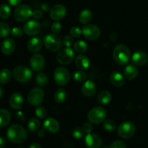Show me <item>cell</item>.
<instances>
[{
    "instance_id": "cell-1",
    "label": "cell",
    "mask_w": 148,
    "mask_h": 148,
    "mask_svg": "<svg viewBox=\"0 0 148 148\" xmlns=\"http://www.w3.org/2000/svg\"><path fill=\"white\" fill-rule=\"evenodd\" d=\"M7 137L11 143H23L27 140V132L22 126L19 124H13L8 128Z\"/></svg>"
},
{
    "instance_id": "cell-2",
    "label": "cell",
    "mask_w": 148,
    "mask_h": 148,
    "mask_svg": "<svg viewBox=\"0 0 148 148\" xmlns=\"http://www.w3.org/2000/svg\"><path fill=\"white\" fill-rule=\"evenodd\" d=\"M131 52L129 48L124 44L117 45L114 49L113 57L118 64H127L131 59Z\"/></svg>"
},
{
    "instance_id": "cell-3",
    "label": "cell",
    "mask_w": 148,
    "mask_h": 148,
    "mask_svg": "<svg viewBox=\"0 0 148 148\" xmlns=\"http://www.w3.org/2000/svg\"><path fill=\"white\" fill-rule=\"evenodd\" d=\"M43 44L49 51L56 52L62 47V40L61 38L57 36V34L49 33L43 38Z\"/></svg>"
},
{
    "instance_id": "cell-4",
    "label": "cell",
    "mask_w": 148,
    "mask_h": 148,
    "mask_svg": "<svg viewBox=\"0 0 148 148\" xmlns=\"http://www.w3.org/2000/svg\"><path fill=\"white\" fill-rule=\"evenodd\" d=\"M12 75L17 82L25 83L32 79L33 73L29 68L25 66H17L14 68Z\"/></svg>"
},
{
    "instance_id": "cell-5",
    "label": "cell",
    "mask_w": 148,
    "mask_h": 148,
    "mask_svg": "<svg viewBox=\"0 0 148 148\" xmlns=\"http://www.w3.org/2000/svg\"><path fill=\"white\" fill-rule=\"evenodd\" d=\"M106 112L102 107H95L88 114V119L92 124H101L105 120Z\"/></svg>"
},
{
    "instance_id": "cell-6",
    "label": "cell",
    "mask_w": 148,
    "mask_h": 148,
    "mask_svg": "<svg viewBox=\"0 0 148 148\" xmlns=\"http://www.w3.org/2000/svg\"><path fill=\"white\" fill-rule=\"evenodd\" d=\"M33 14L30 6L27 4L19 5L14 12V17L17 22H25L28 20Z\"/></svg>"
},
{
    "instance_id": "cell-7",
    "label": "cell",
    "mask_w": 148,
    "mask_h": 148,
    "mask_svg": "<svg viewBox=\"0 0 148 148\" xmlns=\"http://www.w3.org/2000/svg\"><path fill=\"white\" fill-rule=\"evenodd\" d=\"M44 99V91L40 88H34L27 95V101L33 106H39Z\"/></svg>"
},
{
    "instance_id": "cell-8",
    "label": "cell",
    "mask_w": 148,
    "mask_h": 148,
    "mask_svg": "<svg viewBox=\"0 0 148 148\" xmlns=\"http://www.w3.org/2000/svg\"><path fill=\"white\" fill-rule=\"evenodd\" d=\"M53 78L57 85L60 86L66 85L70 79V75L67 69L64 67L59 66L57 67L53 73Z\"/></svg>"
},
{
    "instance_id": "cell-9",
    "label": "cell",
    "mask_w": 148,
    "mask_h": 148,
    "mask_svg": "<svg viewBox=\"0 0 148 148\" xmlns=\"http://www.w3.org/2000/svg\"><path fill=\"white\" fill-rule=\"evenodd\" d=\"M75 59V52L70 47L62 49L58 52L56 60L60 64L66 65L70 64Z\"/></svg>"
},
{
    "instance_id": "cell-10",
    "label": "cell",
    "mask_w": 148,
    "mask_h": 148,
    "mask_svg": "<svg viewBox=\"0 0 148 148\" xmlns=\"http://www.w3.org/2000/svg\"><path fill=\"white\" fill-rule=\"evenodd\" d=\"M136 132V126L131 121H125L120 124L118 127V134L119 137L128 139L132 137Z\"/></svg>"
},
{
    "instance_id": "cell-11",
    "label": "cell",
    "mask_w": 148,
    "mask_h": 148,
    "mask_svg": "<svg viewBox=\"0 0 148 148\" xmlns=\"http://www.w3.org/2000/svg\"><path fill=\"white\" fill-rule=\"evenodd\" d=\"M84 37L88 40H95L101 36V30L98 26L92 24H88L83 26L82 29Z\"/></svg>"
},
{
    "instance_id": "cell-12",
    "label": "cell",
    "mask_w": 148,
    "mask_h": 148,
    "mask_svg": "<svg viewBox=\"0 0 148 148\" xmlns=\"http://www.w3.org/2000/svg\"><path fill=\"white\" fill-rule=\"evenodd\" d=\"M66 14V9L64 5L61 4H55L49 10V15L52 20L59 21L65 17Z\"/></svg>"
},
{
    "instance_id": "cell-13",
    "label": "cell",
    "mask_w": 148,
    "mask_h": 148,
    "mask_svg": "<svg viewBox=\"0 0 148 148\" xmlns=\"http://www.w3.org/2000/svg\"><path fill=\"white\" fill-rule=\"evenodd\" d=\"M41 29L40 23L36 20H32L27 21L23 27V31L27 36H34L38 34Z\"/></svg>"
},
{
    "instance_id": "cell-14",
    "label": "cell",
    "mask_w": 148,
    "mask_h": 148,
    "mask_svg": "<svg viewBox=\"0 0 148 148\" xmlns=\"http://www.w3.org/2000/svg\"><path fill=\"white\" fill-rule=\"evenodd\" d=\"M30 66L32 69L36 72H40L45 67V59L43 55L35 53L31 56L30 60Z\"/></svg>"
},
{
    "instance_id": "cell-15",
    "label": "cell",
    "mask_w": 148,
    "mask_h": 148,
    "mask_svg": "<svg viewBox=\"0 0 148 148\" xmlns=\"http://www.w3.org/2000/svg\"><path fill=\"white\" fill-rule=\"evenodd\" d=\"M85 143L89 148H99L102 145V139L95 134H88L85 138Z\"/></svg>"
},
{
    "instance_id": "cell-16",
    "label": "cell",
    "mask_w": 148,
    "mask_h": 148,
    "mask_svg": "<svg viewBox=\"0 0 148 148\" xmlns=\"http://www.w3.org/2000/svg\"><path fill=\"white\" fill-rule=\"evenodd\" d=\"M132 61L136 66H144L148 62V56L145 52L143 51H137L133 53Z\"/></svg>"
},
{
    "instance_id": "cell-17",
    "label": "cell",
    "mask_w": 148,
    "mask_h": 148,
    "mask_svg": "<svg viewBox=\"0 0 148 148\" xmlns=\"http://www.w3.org/2000/svg\"><path fill=\"white\" fill-rule=\"evenodd\" d=\"M10 106L13 110H19L22 108L24 103L23 96L19 92H14L10 98Z\"/></svg>"
},
{
    "instance_id": "cell-18",
    "label": "cell",
    "mask_w": 148,
    "mask_h": 148,
    "mask_svg": "<svg viewBox=\"0 0 148 148\" xmlns=\"http://www.w3.org/2000/svg\"><path fill=\"white\" fill-rule=\"evenodd\" d=\"M16 47V43L13 39L6 38L1 44V51L4 55H10L14 52Z\"/></svg>"
},
{
    "instance_id": "cell-19",
    "label": "cell",
    "mask_w": 148,
    "mask_h": 148,
    "mask_svg": "<svg viewBox=\"0 0 148 148\" xmlns=\"http://www.w3.org/2000/svg\"><path fill=\"white\" fill-rule=\"evenodd\" d=\"M82 94L87 97H92L96 93L97 87L95 84L91 80H87L84 82L81 88Z\"/></svg>"
},
{
    "instance_id": "cell-20",
    "label": "cell",
    "mask_w": 148,
    "mask_h": 148,
    "mask_svg": "<svg viewBox=\"0 0 148 148\" xmlns=\"http://www.w3.org/2000/svg\"><path fill=\"white\" fill-rule=\"evenodd\" d=\"M43 128L51 133H56L60 129V125L55 119L48 118L43 122Z\"/></svg>"
},
{
    "instance_id": "cell-21",
    "label": "cell",
    "mask_w": 148,
    "mask_h": 148,
    "mask_svg": "<svg viewBox=\"0 0 148 148\" xmlns=\"http://www.w3.org/2000/svg\"><path fill=\"white\" fill-rule=\"evenodd\" d=\"M110 81L115 87H122L125 84L126 77L119 72H114L110 76Z\"/></svg>"
},
{
    "instance_id": "cell-22",
    "label": "cell",
    "mask_w": 148,
    "mask_h": 148,
    "mask_svg": "<svg viewBox=\"0 0 148 148\" xmlns=\"http://www.w3.org/2000/svg\"><path fill=\"white\" fill-rule=\"evenodd\" d=\"M43 43L38 37L31 38L27 42V49L32 53H38L41 49Z\"/></svg>"
},
{
    "instance_id": "cell-23",
    "label": "cell",
    "mask_w": 148,
    "mask_h": 148,
    "mask_svg": "<svg viewBox=\"0 0 148 148\" xmlns=\"http://www.w3.org/2000/svg\"><path fill=\"white\" fill-rule=\"evenodd\" d=\"M75 64L80 70H86L90 65L89 59L85 55H79L75 58Z\"/></svg>"
},
{
    "instance_id": "cell-24",
    "label": "cell",
    "mask_w": 148,
    "mask_h": 148,
    "mask_svg": "<svg viewBox=\"0 0 148 148\" xmlns=\"http://www.w3.org/2000/svg\"><path fill=\"white\" fill-rule=\"evenodd\" d=\"M124 75L127 79L132 80L135 79L138 75V69L134 65L130 64L126 66L124 69Z\"/></svg>"
},
{
    "instance_id": "cell-25",
    "label": "cell",
    "mask_w": 148,
    "mask_h": 148,
    "mask_svg": "<svg viewBox=\"0 0 148 148\" xmlns=\"http://www.w3.org/2000/svg\"><path fill=\"white\" fill-rule=\"evenodd\" d=\"M11 121V114L6 109H0V128L8 125Z\"/></svg>"
},
{
    "instance_id": "cell-26",
    "label": "cell",
    "mask_w": 148,
    "mask_h": 148,
    "mask_svg": "<svg viewBox=\"0 0 148 148\" xmlns=\"http://www.w3.org/2000/svg\"><path fill=\"white\" fill-rule=\"evenodd\" d=\"M92 12L88 9H85L81 11L79 15V20L82 24H88L92 20Z\"/></svg>"
},
{
    "instance_id": "cell-27",
    "label": "cell",
    "mask_w": 148,
    "mask_h": 148,
    "mask_svg": "<svg viewBox=\"0 0 148 148\" xmlns=\"http://www.w3.org/2000/svg\"><path fill=\"white\" fill-rule=\"evenodd\" d=\"M98 102L101 105H106L109 103L111 100V94L108 90H103L98 94Z\"/></svg>"
},
{
    "instance_id": "cell-28",
    "label": "cell",
    "mask_w": 148,
    "mask_h": 148,
    "mask_svg": "<svg viewBox=\"0 0 148 148\" xmlns=\"http://www.w3.org/2000/svg\"><path fill=\"white\" fill-rule=\"evenodd\" d=\"M67 97L66 90L64 88H59L56 90L54 93V99L56 102L59 103H62L64 102Z\"/></svg>"
},
{
    "instance_id": "cell-29",
    "label": "cell",
    "mask_w": 148,
    "mask_h": 148,
    "mask_svg": "<svg viewBox=\"0 0 148 148\" xmlns=\"http://www.w3.org/2000/svg\"><path fill=\"white\" fill-rule=\"evenodd\" d=\"M12 72L8 69H3L0 71V84H6L10 81Z\"/></svg>"
},
{
    "instance_id": "cell-30",
    "label": "cell",
    "mask_w": 148,
    "mask_h": 148,
    "mask_svg": "<svg viewBox=\"0 0 148 148\" xmlns=\"http://www.w3.org/2000/svg\"><path fill=\"white\" fill-rule=\"evenodd\" d=\"M11 14V9L7 4H2L0 5V18L6 20L9 18Z\"/></svg>"
},
{
    "instance_id": "cell-31",
    "label": "cell",
    "mask_w": 148,
    "mask_h": 148,
    "mask_svg": "<svg viewBox=\"0 0 148 148\" xmlns=\"http://www.w3.org/2000/svg\"><path fill=\"white\" fill-rule=\"evenodd\" d=\"M40 121L36 118H32L27 121V128L32 132L38 131L40 128Z\"/></svg>"
},
{
    "instance_id": "cell-32",
    "label": "cell",
    "mask_w": 148,
    "mask_h": 148,
    "mask_svg": "<svg viewBox=\"0 0 148 148\" xmlns=\"http://www.w3.org/2000/svg\"><path fill=\"white\" fill-rule=\"evenodd\" d=\"M88 49L87 43L84 40H78L74 45V50L78 53H83Z\"/></svg>"
},
{
    "instance_id": "cell-33",
    "label": "cell",
    "mask_w": 148,
    "mask_h": 148,
    "mask_svg": "<svg viewBox=\"0 0 148 148\" xmlns=\"http://www.w3.org/2000/svg\"><path fill=\"white\" fill-rule=\"evenodd\" d=\"M11 33V29L8 24L0 22V38H7Z\"/></svg>"
},
{
    "instance_id": "cell-34",
    "label": "cell",
    "mask_w": 148,
    "mask_h": 148,
    "mask_svg": "<svg viewBox=\"0 0 148 148\" xmlns=\"http://www.w3.org/2000/svg\"><path fill=\"white\" fill-rule=\"evenodd\" d=\"M36 83L40 87H45L48 83V77L46 74L40 72L36 75Z\"/></svg>"
},
{
    "instance_id": "cell-35",
    "label": "cell",
    "mask_w": 148,
    "mask_h": 148,
    "mask_svg": "<svg viewBox=\"0 0 148 148\" xmlns=\"http://www.w3.org/2000/svg\"><path fill=\"white\" fill-rule=\"evenodd\" d=\"M73 79L76 82H84L87 79V75L83 72V71H77L74 72L73 74Z\"/></svg>"
},
{
    "instance_id": "cell-36",
    "label": "cell",
    "mask_w": 148,
    "mask_h": 148,
    "mask_svg": "<svg viewBox=\"0 0 148 148\" xmlns=\"http://www.w3.org/2000/svg\"><path fill=\"white\" fill-rule=\"evenodd\" d=\"M116 124L115 121H113L112 119H107L105 120L103 122V128L105 129L106 131L108 132H113L116 130Z\"/></svg>"
},
{
    "instance_id": "cell-37",
    "label": "cell",
    "mask_w": 148,
    "mask_h": 148,
    "mask_svg": "<svg viewBox=\"0 0 148 148\" xmlns=\"http://www.w3.org/2000/svg\"><path fill=\"white\" fill-rule=\"evenodd\" d=\"M35 113H36V115L38 118L40 119H43L46 117L47 111H46V109L43 106H38V108L35 111Z\"/></svg>"
},
{
    "instance_id": "cell-38",
    "label": "cell",
    "mask_w": 148,
    "mask_h": 148,
    "mask_svg": "<svg viewBox=\"0 0 148 148\" xmlns=\"http://www.w3.org/2000/svg\"><path fill=\"white\" fill-rule=\"evenodd\" d=\"M62 24L58 21L53 22L51 24V31L53 32V33H55V34H57V33H60V32L62 31Z\"/></svg>"
},
{
    "instance_id": "cell-39",
    "label": "cell",
    "mask_w": 148,
    "mask_h": 148,
    "mask_svg": "<svg viewBox=\"0 0 148 148\" xmlns=\"http://www.w3.org/2000/svg\"><path fill=\"white\" fill-rule=\"evenodd\" d=\"M84 134H85V132L83 131L82 128H80V127H77L75 130H73V132H72V135L75 138L79 139L82 138L84 137Z\"/></svg>"
},
{
    "instance_id": "cell-40",
    "label": "cell",
    "mask_w": 148,
    "mask_h": 148,
    "mask_svg": "<svg viewBox=\"0 0 148 148\" xmlns=\"http://www.w3.org/2000/svg\"><path fill=\"white\" fill-rule=\"evenodd\" d=\"M69 32H70L71 36L75 38L79 37L80 35L82 33V30H81L79 27H77V26H74V27H72V28L70 29V31Z\"/></svg>"
},
{
    "instance_id": "cell-41",
    "label": "cell",
    "mask_w": 148,
    "mask_h": 148,
    "mask_svg": "<svg viewBox=\"0 0 148 148\" xmlns=\"http://www.w3.org/2000/svg\"><path fill=\"white\" fill-rule=\"evenodd\" d=\"M62 43H63V44L66 47H71L74 43L73 38H72V36H69V35L65 36L63 38Z\"/></svg>"
},
{
    "instance_id": "cell-42",
    "label": "cell",
    "mask_w": 148,
    "mask_h": 148,
    "mask_svg": "<svg viewBox=\"0 0 148 148\" xmlns=\"http://www.w3.org/2000/svg\"><path fill=\"white\" fill-rule=\"evenodd\" d=\"M23 32L24 31H23V30L20 27H13L11 30V35L14 38H20L23 36Z\"/></svg>"
},
{
    "instance_id": "cell-43",
    "label": "cell",
    "mask_w": 148,
    "mask_h": 148,
    "mask_svg": "<svg viewBox=\"0 0 148 148\" xmlns=\"http://www.w3.org/2000/svg\"><path fill=\"white\" fill-rule=\"evenodd\" d=\"M109 148H127L125 143L121 140H116L113 142L109 146Z\"/></svg>"
},
{
    "instance_id": "cell-44",
    "label": "cell",
    "mask_w": 148,
    "mask_h": 148,
    "mask_svg": "<svg viewBox=\"0 0 148 148\" xmlns=\"http://www.w3.org/2000/svg\"><path fill=\"white\" fill-rule=\"evenodd\" d=\"M43 12L40 10H35L34 11H33V14H32V17L35 19L36 20H40L43 17Z\"/></svg>"
},
{
    "instance_id": "cell-45",
    "label": "cell",
    "mask_w": 148,
    "mask_h": 148,
    "mask_svg": "<svg viewBox=\"0 0 148 148\" xmlns=\"http://www.w3.org/2000/svg\"><path fill=\"white\" fill-rule=\"evenodd\" d=\"M82 130L85 132V133H87V134H90L91 133V132L92 131V126L90 123L86 122L83 124L82 126Z\"/></svg>"
},
{
    "instance_id": "cell-46",
    "label": "cell",
    "mask_w": 148,
    "mask_h": 148,
    "mask_svg": "<svg viewBox=\"0 0 148 148\" xmlns=\"http://www.w3.org/2000/svg\"><path fill=\"white\" fill-rule=\"evenodd\" d=\"M15 116L16 118H17L18 120H20V121H24V120L25 119V114H23V112H22V111H17V112H16Z\"/></svg>"
},
{
    "instance_id": "cell-47",
    "label": "cell",
    "mask_w": 148,
    "mask_h": 148,
    "mask_svg": "<svg viewBox=\"0 0 148 148\" xmlns=\"http://www.w3.org/2000/svg\"><path fill=\"white\" fill-rule=\"evenodd\" d=\"M7 1H8L9 4H11L12 6H17L20 4L23 0H7Z\"/></svg>"
},
{
    "instance_id": "cell-48",
    "label": "cell",
    "mask_w": 148,
    "mask_h": 148,
    "mask_svg": "<svg viewBox=\"0 0 148 148\" xmlns=\"http://www.w3.org/2000/svg\"><path fill=\"white\" fill-rule=\"evenodd\" d=\"M40 8H41V10H43L44 12H47L49 10H50V7L49 6V4H45V3L40 6Z\"/></svg>"
},
{
    "instance_id": "cell-49",
    "label": "cell",
    "mask_w": 148,
    "mask_h": 148,
    "mask_svg": "<svg viewBox=\"0 0 148 148\" xmlns=\"http://www.w3.org/2000/svg\"><path fill=\"white\" fill-rule=\"evenodd\" d=\"M6 145V140L3 137H0V148H4Z\"/></svg>"
},
{
    "instance_id": "cell-50",
    "label": "cell",
    "mask_w": 148,
    "mask_h": 148,
    "mask_svg": "<svg viewBox=\"0 0 148 148\" xmlns=\"http://www.w3.org/2000/svg\"><path fill=\"white\" fill-rule=\"evenodd\" d=\"M45 135V130H40L38 132V137H43Z\"/></svg>"
},
{
    "instance_id": "cell-51",
    "label": "cell",
    "mask_w": 148,
    "mask_h": 148,
    "mask_svg": "<svg viewBox=\"0 0 148 148\" xmlns=\"http://www.w3.org/2000/svg\"><path fill=\"white\" fill-rule=\"evenodd\" d=\"M29 148H41V146L38 143H33L32 145H30Z\"/></svg>"
},
{
    "instance_id": "cell-52",
    "label": "cell",
    "mask_w": 148,
    "mask_h": 148,
    "mask_svg": "<svg viewBox=\"0 0 148 148\" xmlns=\"http://www.w3.org/2000/svg\"><path fill=\"white\" fill-rule=\"evenodd\" d=\"M2 95H3V88H2V87L0 85V98L2 96Z\"/></svg>"
},
{
    "instance_id": "cell-53",
    "label": "cell",
    "mask_w": 148,
    "mask_h": 148,
    "mask_svg": "<svg viewBox=\"0 0 148 148\" xmlns=\"http://www.w3.org/2000/svg\"><path fill=\"white\" fill-rule=\"evenodd\" d=\"M19 148H22V147H19Z\"/></svg>"
}]
</instances>
